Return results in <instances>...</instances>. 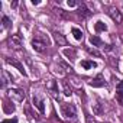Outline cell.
<instances>
[{"mask_svg": "<svg viewBox=\"0 0 123 123\" xmlns=\"http://www.w3.org/2000/svg\"><path fill=\"white\" fill-rule=\"evenodd\" d=\"M48 45H49L48 36H41V35H39V36H36V38L32 39V48H33L36 52H43Z\"/></svg>", "mask_w": 123, "mask_h": 123, "instance_id": "6da1fadb", "label": "cell"}, {"mask_svg": "<svg viewBox=\"0 0 123 123\" xmlns=\"http://www.w3.org/2000/svg\"><path fill=\"white\" fill-rule=\"evenodd\" d=\"M61 111H62V116L65 119H71L74 120L77 116V109L74 104H68V103H62L61 104Z\"/></svg>", "mask_w": 123, "mask_h": 123, "instance_id": "7a4b0ae2", "label": "cell"}, {"mask_svg": "<svg viewBox=\"0 0 123 123\" xmlns=\"http://www.w3.org/2000/svg\"><path fill=\"white\" fill-rule=\"evenodd\" d=\"M7 96H9L10 98H13V100L19 101V103L25 100V91H23L22 88H10V90L7 91Z\"/></svg>", "mask_w": 123, "mask_h": 123, "instance_id": "3957f363", "label": "cell"}, {"mask_svg": "<svg viewBox=\"0 0 123 123\" xmlns=\"http://www.w3.org/2000/svg\"><path fill=\"white\" fill-rule=\"evenodd\" d=\"M109 16H110L116 23H122V20H123L122 12H120L117 7H110V9H109Z\"/></svg>", "mask_w": 123, "mask_h": 123, "instance_id": "277c9868", "label": "cell"}, {"mask_svg": "<svg viewBox=\"0 0 123 123\" xmlns=\"http://www.w3.org/2000/svg\"><path fill=\"white\" fill-rule=\"evenodd\" d=\"M9 43H10V46H13V48H16V49H19V48L22 46V43H23L22 36H20L19 33L12 35V36L9 38Z\"/></svg>", "mask_w": 123, "mask_h": 123, "instance_id": "5b68a950", "label": "cell"}, {"mask_svg": "<svg viewBox=\"0 0 123 123\" xmlns=\"http://www.w3.org/2000/svg\"><path fill=\"white\" fill-rule=\"evenodd\" d=\"M88 84H90L91 87H104V86H106V80H104L103 74H97L96 78H93Z\"/></svg>", "mask_w": 123, "mask_h": 123, "instance_id": "8992f818", "label": "cell"}, {"mask_svg": "<svg viewBox=\"0 0 123 123\" xmlns=\"http://www.w3.org/2000/svg\"><path fill=\"white\" fill-rule=\"evenodd\" d=\"M33 106L39 110V113H45V101L38 96V94H33Z\"/></svg>", "mask_w": 123, "mask_h": 123, "instance_id": "52a82bcc", "label": "cell"}, {"mask_svg": "<svg viewBox=\"0 0 123 123\" xmlns=\"http://www.w3.org/2000/svg\"><path fill=\"white\" fill-rule=\"evenodd\" d=\"M6 62L7 64H10V65H13L16 70H19V73L20 74H23V75H26V71H25V68H23V65L19 62L18 59H15V58H6Z\"/></svg>", "mask_w": 123, "mask_h": 123, "instance_id": "ba28073f", "label": "cell"}, {"mask_svg": "<svg viewBox=\"0 0 123 123\" xmlns=\"http://www.w3.org/2000/svg\"><path fill=\"white\" fill-rule=\"evenodd\" d=\"M46 88L51 91V94H52L54 97H58V84H56V81L49 80V81L46 83Z\"/></svg>", "mask_w": 123, "mask_h": 123, "instance_id": "9c48e42d", "label": "cell"}, {"mask_svg": "<svg viewBox=\"0 0 123 123\" xmlns=\"http://www.w3.org/2000/svg\"><path fill=\"white\" fill-rule=\"evenodd\" d=\"M80 65H81L84 70H91V68H96V67H97V64L94 62V61H90V59H84V61H81Z\"/></svg>", "mask_w": 123, "mask_h": 123, "instance_id": "30bf717a", "label": "cell"}, {"mask_svg": "<svg viewBox=\"0 0 123 123\" xmlns=\"http://www.w3.org/2000/svg\"><path fill=\"white\" fill-rule=\"evenodd\" d=\"M54 38H55V42H56L58 45H61V46L67 45V39L64 38V35H61V33L55 32V33H54Z\"/></svg>", "mask_w": 123, "mask_h": 123, "instance_id": "8fae6325", "label": "cell"}, {"mask_svg": "<svg viewBox=\"0 0 123 123\" xmlns=\"http://www.w3.org/2000/svg\"><path fill=\"white\" fill-rule=\"evenodd\" d=\"M78 15H80L81 18H88V16H91V12L87 9L86 5H81V6L78 7Z\"/></svg>", "mask_w": 123, "mask_h": 123, "instance_id": "7c38bea8", "label": "cell"}, {"mask_svg": "<svg viewBox=\"0 0 123 123\" xmlns=\"http://www.w3.org/2000/svg\"><path fill=\"white\" fill-rule=\"evenodd\" d=\"M12 80H13V77H12V75H9V73H7V71H3V73H2V87H3V88H5V87H6V84H7L9 81H12Z\"/></svg>", "mask_w": 123, "mask_h": 123, "instance_id": "4fadbf2b", "label": "cell"}, {"mask_svg": "<svg viewBox=\"0 0 123 123\" xmlns=\"http://www.w3.org/2000/svg\"><path fill=\"white\" fill-rule=\"evenodd\" d=\"M90 43H93V46H103V45H104V42H103L98 36H96V35H93V36L90 38Z\"/></svg>", "mask_w": 123, "mask_h": 123, "instance_id": "5bb4252c", "label": "cell"}, {"mask_svg": "<svg viewBox=\"0 0 123 123\" xmlns=\"http://www.w3.org/2000/svg\"><path fill=\"white\" fill-rule=\"evenodd\" d=\"M94 31L96 32H103V31H107V26H106V23H103L101 20H98L94 25Z\"/></svg>", "mask_w": 123, "mask_h": 123, "instance_id": "9a60e30c", "label": "cell"}, {"mask_svg": "<svg viewBox=\"0 0 123 123\" xmlns=\"http://www.w3.org/2000/svg\"><path fill=\"white\" fill-rule=\"evenodd\" d=\"M71 32H73V35H74V38H75L77 41H81V39H83V32H81V29H78V28H73Z\"/></svg>", "mask_w": 123, "mask_h": 123, "instance_id": "2e32d148", "label": "cell"}, {"mask_svg": "<svg viewBox=\"0 0 123 123\" xmlns=\"http://www.w3.org/2000/svg\"><path fill=\"white\" fill-rule=\"evenodd\" d=\"M62 87H64V94H65L67 97H70V96L73 94V91H71V87H70V84H68L67 81H62Z\"/></svg>", "mask_w": 123, "mask_h": 123, "instance_id": "e0dca14e", "label": "cell"}, {"mask_svg": "<svg viewBox=\"0 0 123 123\" xmlns=\"http://www.w3.org/2000/svg\"><path fill=\"white\" fill-rule=\"evenodd\" d=\"M3 110H5V113H13L15 111V106H10V103H7V101H5L3 103Z\"/></svg>", "mask_w": 123, "mask_h": 123, "instance_id": "ac0fdd59", "label": "cell"}, {"mask_svg": "<svg viewBox=\"0 0 123 123\" xmlns=\"http://www.w3.org/2000/svg\"><path fill=\"white\" fill-rule=\"evenodd\" d=\"M2 23H3V28H5V29H7V28L12 26V20H10L7 16H3V18H2Z\"/></svg>", "mask_w": 123, "mask_h": 123, "instance_id": "d6986e66", "label": "cell"}, {"mask_svg": "<svg viewBox=\"0 0 123 123\" xmlns=\"http://www.w3.org/2000/svg\"><path fill=\"white\" fill-rule=\"evenodd\" d=\"M93 111H94V114H101L103 113V109H101V104H98V103H96V104H93Z\"/></svg>", "mask_w": 123, "mask_h": 123, "instance_id": "ffe728a7", "label": "cell"}, {"mask_svg": "<svg viewBox=\"0 0 123 123\" xmlns=\"http://www.w3.org/2000/svg\"><path fill=\"white\" fill-rule=\"evenodd\" d=\"M64 54H65L67 56H71V59H74V58L77 56V52H75L74 49H64Z\"/></svg>", "mask_w": 123, "mask_h": 123, "instance_id": "44dd1931", "label": "cell"}, {"mask_svg": "<svg viewBox=\"0 0 123 123\" xmlns=\"http://www.w3.org/2000/svg\"><path fill=\"white\" fill-rule=\"evenodd\" d=\"M55 12H56V13H58V15H59L61 18H65V19H70V15H68V13H65V12H64L62 9H55Z\"/></svg>", "mask_w": 123, "mask_h": 123, "instance_id": "7402d4cb", "label": "cell"}, {"mask_svg": "<svg viewBox=\"0 0 123 123\" xmlns=\"http://www.w3.org/2000/svg\"><path fill=\"white\" fill-rule=\"evenodd\" d=\"M116 91H117V96H123V81H120L116 86Z\"/></svg>", "mask_w": 123, "mask_h": 123, "instance_id": "603a6c76", "label": "cell"}, {"mask_svg": "<svg viewBox=\"0 0 123 123\" xmlns=\"http://www.w3.org/2000/svg\"><path fill=\"white\" fill-rule=\"evenodd\" d=\"M87 51H88V54H91V55H94V56H101V54H100L97 49H91V48H87Z\"/></svg>", "mask_w": 123, "mask_h": 123, "instance_id": "cb8c5ba5", "label": "cell"}, {"mask_svg": "<svg viewBox=\"0 0 123 123\" xmlns=\"http://www.w3.org/2000/svg\"><path fill=\"white\" fill-rule=\"evenodd\" d=\"M86 120H87V123H96V120H94L88 113H86Z\"/></svg>", "mask_w": 123, "mask_h": 123, "instance_id": "d4e9b609", "label": "cell"}, {"mask_svg": "<svg viewBox=\"0 0 123 123\" xmlns=\"http://www.w3.org/2000/svg\"><path fill=\"white\" fill-rule=\"evenodd\" d=\"M2 123H18V119H16V117H13V119H6V120H3Z\"/></svg>", "mask_w": 123, "mask_h": 123, "instance_id": "484cf974", "label": "cell"}, {"mask_svg": "<svg viewBox=\"0 0 123 123\" xmlns=\"http://www.w3.org/2000/svg\"><path fill=\"white\" fill-rule=\"evenodd\" d=\"M67 5H68L70 7H75V6H77L78 3L75 2V0H68V2H67Z\"/></svg>", "mask_w": 123, "mask_h": 123, "instance_id": "4316f807", "label": "cell"}, {"mask_svg": "<svg viewBox=\"0 0 123 123\" xmlns=\"http://www.w3.org/2000/svg\"><path fill=\"white\" fill-rule=\"evenodd\" d=\"M117 101L123 106V96H117Z\"/></svg>", "mask_w": 123, "mask_h": 123, "instance_id": "83f0119b", "label": "cell"}]
</instances>
